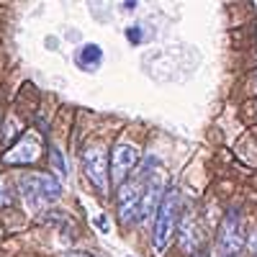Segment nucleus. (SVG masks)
I'll return each mask as SVG.
<instances>
[{
  "instance_id": "nucleus-1",
  "label": "nucleus",
  "mask_w": 257,
  "mask_h": 257,
  "mask_svg": "<svg viewBox=\"0 0 257 257\" xmlns=\"http://www.w3.org/2000/svg\"><path fill=\"white\" fill-rule=\"evenodd\" d=\"M178 211H180V190L173 188V190H167L162 196L157 216H155L152 242H155V252L157 254H162L167 249V244H170V237H173L175 224H178Z\"/></svg>"
},
{
  "instance_id": "nucleus-2",
  "label": "nucleus",
  "mask_w": 257,
  "mask_h": 257,
  "mask_svg": "<svg viewBox=\"0 0 257 257\" xmlns=\"http://www.w3.org/2000/svg\"><path fill=\"white\" fill-rule=\"evenodd\" d=\"M41 149H44V144H41L39 134L34 132H26L24 137H18V142H13L8 149H6V155H3V165H34L41 160Z\"/></svg>"
},
{
  "instance_id": "nucleus-3",
  "label": "nucleus",
  "mask_w": 257,
  "mask_h": 257,
  "mask_svg": "<svg viewBox=\"0 0 257 257\" xmlns=\"http://www.w3.org/2000/svg\"><path fill=\"white\" fill-rule=\"evenodd\" d=\"M242 247H244V231H242V221H239V211L231 208L219 229V252L224 257H237L242 252Z\"/></svg>"
},
{
  "instance_id": "nucleus-4",
  "label": "nucleus",
  "mask_w": 257,
  "mask_h": 257,
  "mask_svg": "<svg viewBox=\"0 0 257 257\" xmlns=\"http://www.w3.org/2000/svg\"><path fill=\"white\" fill-rule=\"evenodd\" d=\"M82 165L95 188H100L103 193L108 190V157L100 144H90L82 149Z\"/></svg>"
},
{
  "instance_id": "nucleus-5",
  "label": "nucleus",
  "mask_w": 257,
  "mask_h": 257,
  "mask_svg": "<svg viewBox=\"0 0 257 257\" xmlns=\"http://www.w3.org/2000/svg\"><path fill=\"white\" fill-rule=\"evenodd\" d=\"M144 183H147V185L142 188L137 221H147V219H152L155 213H157V208H160L162 196H165V180H162L160 175H149Z\"/></svg>"
},
{
  "instance_id": "nucleus-6",
  "label": "nucleus",
  "mask_w": 257,
  "mask_h": 257,
  "mask_svg": "<svg viewBox=\"0 0 257 257\" xmlns=\"http://www.w3.org/2000/svg\"><path fill=\"white\" fill-rule=\"evenodd\" d=\"M139 198H142V178L121 183V188H118V216H121L123 224H134L137 221Z\"/></svg>"
},
{
  "instance_id": "nucleus-7",
  "label": "nucleus",
  "mask_w": 257,
  "mask_h": 257,
  "mask_svg": "<svg viewBox=\"0 0 257 257\" xmlns=\"http://www.w3.org/2000/svg\"><path fill=\"white\" fill-rule=\"evenodd\" d=\"M139 162V149L128 142H118L113 147V155H111V175H113V183L121 185L123 178L134 170V165Z\"/></svg>"
},
{
  "instance_id": "nucleus-8",
  "label": "nucleus",
  "mask_w": 257,
  "mask_h": 257,
  "mask_svg": "<svg viewBox=\"0 0 257 257\" xmlns=\"http://www.w3.org/2000/svg\"><path fill=\"white\" fill-rule=\"evenodd\" d=\"M18 190H21V196H24V201H26L29 208H39V206L47 203L44 196H41V190H39V185H36V180H34V173H29V175L21 178Z\"/></svg>"
},
{
  "instance_id": "nucleus-9",
  "label": "nucleus",
  "mask_w": 257,
  "mask_h": 257,
  "mask_svg": "<svg viewBox=\"0 0 257 257\" xmlns=\"http://www.w3.org/2000/svg\"><path fill=\"white\" fill-rule=\"evenodd\" d=\"M103 62V49L98 44H85L82 49H77V67L80 70H88L95 72Z\"/></svg>"
},
{
  "instance_id": "nucleus-10",
  "label": "nucleus",
  "mask_w": 257,
  "mask_h": 257,
  "mask_svg": "<svg viewBox=\"0 0 257 257\" xmlns=\"http://www.w3.org/2000/svg\"><path fill=\"white\" fill-rule=\"evenodd\" d=\"M34 180H36V185H39V190H41V196H44L47 203L57 201L62 196V183L54 175H49V173H34Z\"/></svg>"
},
{
  "instance_id": "nucleus-11",
  "label": "nucleus",
  "mask_w": 257,
  "mask_h": 257,
  "mask_svg": "<svg viewBox=\"0 0 257 257\" xmlns=\"http://www.w3.org/2000/svg\"><path fill=\"white\" fill-rule=\"evenodd\" d=\"M198 242H201V231L196 226L193 219H185L183 226H180V244L185 252H196L198 249Z\"/></svg>"
},
{
  "instance_id": "nucleus-12",
  "label": "nucleus",
  "mask_w": 257,
  "mask_h": 257,
  "mask_svg": "<svg viewBox=\"0 0 257 257\" xmlns=\"http://www.w3.org/2000/svg\"><path fill=\"white\" fill-rule=\"evenodd\" d=\"M49 160H52V167H54V173L57 175H62V180L67 178V165H64V157H62V152H59V147H49Z\"/></svg>"
},
{
  "instance_id": "nucleus-13",
  "label": "nucleus",
  "mask_w": 257,
  "mask_h": 257,
  "mask_svg": "<svg viewBox=\"0 0 257 257\" xmlns=\"http://www.w3.org/2000/svg\"><path fill=\"white\" fill-rule=\"evenodd\" d=\"M3 206H11V193H8L6 180L0 178V208H3Z\"/></svg>"
},
{
  "instance_id": "nucleus-14",
  "label": "nucleus",
  "mask_w": 257,
  "mask_h": 257,
  "mask_svg": "<svg viewBox=\"0 0 257 257\" xmlns=\"http://www.w3.org/2000/svg\"><path fill=\"white\" fill-rule=\"evenodd\" d=\"M16 132H18V121L11 116V118H8V126H6V142H8V144H11V139H13Z\"/></svg>"
},
{
  "instance_id": "nucleus-15",
  "label": "nucleus",
  "mask_w": 257,
  "mask_h": 257,
  "mask_svg": "<svg viewBox=\"0 0 257 257\" xmlns=\"http://www.w3.org/2000/svg\"><path fill=\"white\" fill-rule=\"evenodd\" d=\"M95 226H98V229H100L103 234L111 229V226H108V219H105V216H95Z\"/></svg>"
},
{
  "instance_id": "nucleus-16",
  "label": "nucleus",
  "mask_w": 257,
  "mask_h": 257,
  "mask_svg": "<svg viewBox=\"0 0 257 257\" xmlns=\"http://www.w3.org/2000/svg\"><path fill=\"white\" fill-rule=\"evenodd\" d=\"M128 39H132V44H139V41H142L139 29H128Z\"/></svg>"
},
{
  "instance_id": "nucleus-17",
  "label": "nucleus",
  "mask_w": 257,
  "mask_h": 257,
  "mask_svg": "<svg viewBox=\"0 0 257 257\" xmlns=\"http://www.w3.org/2000/svg\"><path fill=\"white\" fill-rule=\"evenodd\" d=\"M249 252H252V254H257V231L249 237Z\"/></svg>"
},
{
  "instance_id": "nucleus-18",
  "label": "nucleus",
  "mask_w": 257,
  "mask_h": 257,
  "mask_svg": "<svg viewBox=\"0 0 257 257\" xmlns=\"http://www.w3.org/2000/svg\"><path fill=\"white\" fill-rule=\"evenodd\" d=\"M67 257H93V254H80V252H72V254H67Z\"/></svg>"
},
{
  "instance_id": "nucleus-19",
  "label": "nucleus",
  "mask_w": 257,
  "mask_h": 257,
  "mask_svg": "<svg viewBox=\"0 0 257 257\" xmlns=\"http://www.w3.org/2000/svg\"><path fill=\"white\" fill-rule=\"evenodd\" d=\"M254 90H257V75H254Z\"/></svg>"
}]
</instances>
